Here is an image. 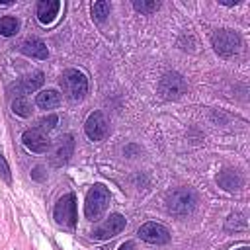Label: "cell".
<instances>
[{
    "instance_id": "obj_2",
    "label": "cell",
    "mask_w": 250,
    "mask_h": 250,
    "mask_svg": "<svg viewBox=\"0 0 250 250\" xmlns=\"http://www.w3.org/2000/svg\"><path fill=\"white\" fill-rule=\"evenodd\" d=\"M59 82H61V88L66 94V98L72 100V102H80L88 94V78L78 68H66L61 74Z\"/></svg>"
},
{
    "instance_id": "obj_11",
    "label": "cell",
    "mask_w": 250,
    "mask_h": 250,
    "mask_svg": "<svg viewBox=\"0 0 250 250\" xmlns=\"http://www.w3.org/2000/svg\"><path fill=\"white\" fill-rule=\"evenodd\" d=\"M21 143L27 150L31 152H47L51 148V139L47 137L45 131H41L39 127H31V129H25L23 135H21Z\"/></svg>"
},
{
    "instance_id": "obj_18",
    "label": "cell",
    "mask_w": 250,
    "mask_h": 250,
    "mask_svg": "<svg viewBox=\"0 0 250 250\" xmlns=\"http://www.w3.org/2000/svg\"><path fill=\"white\" fill-rule=\"evenodd\" d=\"M12 111L20 117H29L31 115V105L25 98H14L12 100Z\"/></svg>"
},
{
    "instance_id": "obj_14",
    "label": "cell",
    "mask_w": 250,
    "mask_h": 250,
    "mask_svg": "<svg viewBox=\"0 0 250 250\" xmlns=\"http://www.w3.org/2000/svg\"><path fill=\"white\" fill-rule=\"evenodd\" d=\"M20 51L23 53V55H27V57H31V59H47L49 57V49H47V45L41 41V39H37V37H29V39H25L21 45H20Z\"/></svg>"
},
{
    "instance_id": "obj_15",
    "label": "cell",
    "mask_w": 250,
    "mask_h": 250,
    "mask_svg": "<svg viewBox=\"0 0 250 250\" xmlns=\"http://www.w3.org/2000/svg\"><path fill=\"white\" fill-rule=\"evenodd\" d=\"M217 184H219L225 191H236V189L242 188L244 180H242V176H240L238 170H230V168H227V170H223V172L217 176Z\"/></svg>"
},
{
    "instance_id": "obj_22",
    "label": "cell",
    "mask_w": 250,
    "mask_h": 250,
    "mask_svg": "<svg viewBox=\"0 0 250 250\" xmlns=\"http://www.w3.org/2000/svg\"><path fill=\"white\" fill-rule=\"evenodd\" d=\"M0 178H2L6 184L12 182V172H10V166H8V162H6V158H4L2 152H0Z\"/></svg>"
},
{
    "instance_id": "obj_24",
    "label": "cell",
    "mask_w": 250,
    "mask_h": 250,
    "mask_svg": "<svg viewBox=\"0 0 250 250\" xmlns=\"http://www.w3.org/2000/svg\"><path fill=\"white\" fill-rule=\"evenodd\" d=\"M238 250H250V248H248V246H242V248H238Z\"/></svg>"
},
{
    "instance_id": "obj_21",
    "label": "cell",
    "mask_w": 250,
    "mask_h": 250,
    "mask_svg": "<svg viewBox=\"0 0 250 250\" xmlns=\"http://www.w3.org/2000/svg\"><path fill=\"white\" fill-rule=\"evenodd\" d=\"M59 123V117L53 113V115H47V117H43V119H39L37 121V125L35 127H39L41 131H45V133H49V131H53L55 129V125Z\"/></svg>"
},
{
    "instance_id": "obj_23",
    "label": "cell",
    "mask_w": 250,
    "mask_h": 250,
    "mask_svg": "<svg viewBox=\"0 0 250 250\" xmlns=\"http://www.w3.org/2000/svg\"><path fill=\"white\" fill-rule=\"evenodd\" d=\"M117 250H137V246H135V242H133V240H127V242H123Z\"/></svg>"
},
{
    "instance_id": "obj_10",
    "label": "cell",
    "mask_w": 250,
    "mask_h": 250,
    "mask_svg": "<svg viewBox=\"0 0 250 250\" xmlns=\"http://www.w3.org/2000/svg\"><path fill=\"white\" fill-rule=\"evenodd\" d=\"M84 133L90 141H102L107 137L109 133V125H107V119L102 111H92L86 121H84Z\"/></svg>"
},
{
    "instance_id": "obj_17",
    "label": "cell",
    "mask_w": 250,
    "mask_h": 250,
    "mask_svg": "<svg viewBox=\"0 0 250 250\" xmlns=\"http://www.w3.org/2000/svg\"><path fill=\"white\" fill-rule=\"evenodd\" d=\"M20 29V20L14 16H2L0 18V35L2 37H12Z\"/></svg>"
},
{
    "instance_id": "obj_9",
    "label": "cell",
    "mask_w": 250,
    "mask_h": 250,
    "mask_svg": "<svg viewBox=\"0 0 250 250\" xmlns=\"http://www.w3.org/2000/svg\"><path fill=\"white\" fill-rule=\"evenodd\" d=\"M137 234H139L141 240H145L148 244H156V246L170 242V230L164 225L154 223V221H148V223L141 225L139 230H137Z\"/></svg>"
},
{
    "instance_id": "obj_3",
    "label": "cell",
    "mask_w": 250,
    "mask_h": 250,
    "mask_svg": "<svg viewBox=\"0 0 250 250\" xmlns=\"http://www.w3.org/2000/svg\"><path fill=\"white\" fill-rule=\"evenodd\" d=\"M53 219L59 227L66 229V230H74L76 229V195L74 193H64L62 197L57 199L55 209H53Z\"/></svg>"
},
{
    "instance_id": "obj_5",
    "label": "cell",
    "mask_w": 250,
    "mask_h": 250,
    "mask_svg": "<svg viewBox=\"0 0 250 250\" xmlns=\"http://www.w3.org/2000/svg\"><path fill=\"white\" fill-rule=\"evenodd\" d=\"M211 45H213L215 53H219L221 57H232V55H236L240 51L242 39L232 29H219V31L213 33Z\"/></svg>"
},
{
    "instance_id": "obj_13",
    "label": "cell",
    "mask_w": 250,
    "mask_h": 250,
    "mask_svg": "<svg viewBox=\"0 0 250 250\" xmlns=\"http://www.w3.org/2000/svg\"><path fill=\"white\" fill-rule=\"evenodd\" d=\"M59 10H61V2L59 0H41V2H37L35 14H37V20L43 25H49L59 16Z\"/></svg>"
},
{
    "instance_id": "obj_8",
    "label": "cell",
    "mask_w": 250,
    "mask_h": 250,
    "mask_svg": "<svg viewBox=\"0 0 250 250\" xmlns=\"http://www.w3.org/2000/svg\"><path fill=\"white\" fill-rule=\"evenodd\" d=\"M43 82H45V74H43L41 70H35V72H31V74L21 76L18 82H14V84L8 88V94H10V96H16V98H25V94L35 92L37 88H41Z\"/></svg>"
},
{
    "instance_id": "obj_4",
    "label": "cell",
    "mask_w": 250,
    "mask_h": 250,
    "mask_svg": "<svg viewBox=\"0 0 250 250\" xmlns=\"http://www.w3.org/2000/svg\"><path fill=\"white\" fill-rule=\"evenodd\" d=\"M195 205H197V195L188 188L174 189L166 195V207L172 215L186 217L195 209Z\"/></svg>"
},
{
    "instance_id": "obj_16",
    "label": "cell",
    "mask_w": 250,
    "mask_h": 250,
    "mask_svg": "<svg viewBox=\"0 0 250 250\" xmlns=\"http://www.w3.org/2000/svg\"><path fill=\"white\" fill-rule=\"evenodd\" d=\"M35 104L41 109H53V107H57L61 104V94L57 90H43L41 94H37Z\"/></svg>"
},
{
    "instance_id": "obj_12",
    "label": "cell",
    "mask_w": 250,
    "mask_h": 250,
    "mask_svg": "<svg viewBox=\"0 0 250 250\" xmlns=\"http://www.w3.org/2000/svg\"><path fill=\"white\" fill-rule=\"evenodd\" d=\"M51 162L55 166H62L70 160L72 152H74V139L72 135H62L59 137L55 143H51Z\"/></svg>"
},
{
    "instance_id": "obj_6",
    "label": "cell",
    "mask_w": 250,
    "mask_h": 250,
    "mask_svg": "<svg viewBox=\"0 0 250 250\" xmlns=\"http://www.w3.org/2000/svg\"><path fill=\"white\" fill-rule=\"evenodd\" d=\"M188 92V82L180 72H166L158 82V94L164 100H180Z\"/></svg>"
},
{
    "instance_id": "obj_1",
    "label": "cell",
    "mask_w": 250,
    "mask_h": 250,
    "mask_svg": "<svg viewBox=\"0 0 250 250\" xmlns=\"http://www.w3.org/2000/svg\"><path fill=\"white\" fill-rule=\"evenodd\" d=\"M109 199H111L109 189L104 184H94L88 189L86 199H84V215H86V219L98 221L104 215V211L107 209Z\"/></svg>"
},
{
    "instance_id": "obj_7",
    "label": "cell",
    "mask_w": 250,
    "mask_h": 250,
    "mask_svg": "<svg viewBox=\"0 0 250 250\" xmlns=\"http://www.w3.org/2000/svg\"><path fill=\"white\" fill-rule=\"evenodd\" d=\"M127 221L121 213H111L104 223H100L94 230H92V238L96 240H107V238H113L117 236L123 229H125Z\"/></svg>"
},
{
    "instance_id": "obj_20",
    "label": "cell",
    "mask_w": 250,
    "mask_h": 250,
    "mask_svg": "<svg viewBox=\"0 0 250 250\" xmlns=\"http://www.w3.org/2000/svg\"><path fill=\"white\" fill-rule=\"evenodd\" d=\"M109 10H111L109 2H94V6H92V18L96 21H104L109 16Z\"/></svg>"
},
{
    "instance_id": "obj_19",
    "label": "cell",
    "mask_w": 250,
    "mask_h": 250,
    "mask_svg": "<svg viewBox=\"0 0 250 250\" xmlns=\"http://www.w3.org/2000/svg\"><path fill=\"white\" fill-rule=\"evenodd\" d=\"M133 8L141 14H152L160 8L158 0H133Z\"/></svg>"
}]
</instances>
